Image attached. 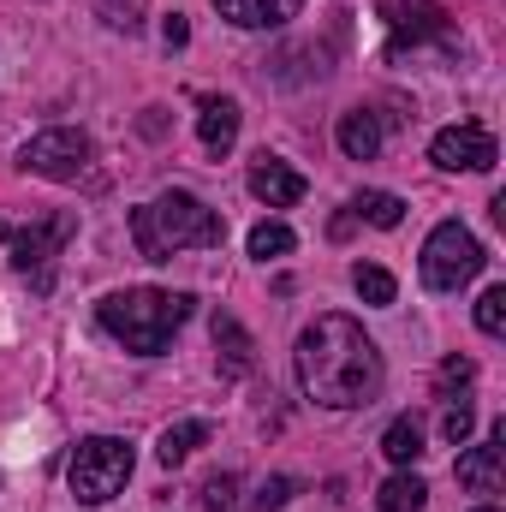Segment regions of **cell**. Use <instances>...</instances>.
Masks as SVG:
<instances>
[{
  "label": "cell",
  "instance_id": "cell-1",
  "mask_svg": "<svg viewBox=\"0 0 506 512\" xmlns=\"http://www.w3.org/2000/svg\"><path fill=\"white\" fill-rule=\"evenodd\" d=\"M292 364H298V387H304L316 405H328V411H358V405H370L381 393V382H387L376 340H370L352 316H340V310L316 316V322L298 334Z\"/></svg>",
  "mask_w": 506,
  "mask_h": 512
},
{
  "label": "cell",
  "instance_id": "cell-2",
  "mask_svg": "<svg viewBox=\"0 0 506 512\" xmlns=\"http://www.w3.org/2000/svg\"><path fill=\"white\" fill-rule=\"evenodd\" d=\"M221 239H227V221L191 191H161L143 209H131V245L143 262H173L179 251H215Z\"/></svg>",
  "mask_w": 506,
  "mask_h": 512
},
{
  "label": "cell",
  "instance_id": "cell-3",
  "mask_svg": "<svg viewBox=\"0 0 506 512\" xmlns=\"http://www.w3.org/2000/svg\"><path fill=\"white\" fill-rule=\"evenodd\" d=\"M191 310H197V298H191V292L126 286V292H108V298L96 304V322H102V334H114L126 352L155 358V352H167V346H173V334L191 322Z\"/></svg>",
  "mask_w": 506,
  "mask_h": 512
},
{
  "label": "cell",
  "instance_id": "cell-4",
  "mask_svg": "<svg viewBox=\"0 0 506 512\" xmlns=\"http://www.w3.org/2000/svg\"><path fill=\"white\" fill-rule=\"evenodd\" d=\"M131 465H137L131 441H120V435H90V441L72 447L66 483H72V495H78L84 507H108V501L131 483Z\"/></svg>",
  "mask_w": 506,
  "mask_h": 512
},
{
  "label": "cell",
  "instance_id": "cell-5",
  "mask_svg": "<svg viewBox=\"0 0 506 512\" xmlns=\"http://www.w3.org/2000/svg\"><path fill=\"white\" fill-rule=\"evenodd\" d=\"M483 245H477V233H465L459 221H441L429 239H423V286L429 292H459V286H471L477 274H483Z\"/></svg>",
  "mask_w": 506,
  "mask_h": 512
},
{
  "label": "cell",
  "instance_id": "cell-6",
  "mask_svg": "<svg viewBox=\"0 0 506 512\" xmlns=\"http://www.w3.org/2000/svg\"><path fill=\"white\" fill-rule=\"evenodd\" d=\"M18 161H24L30 173L54 179V185H78V179L90 173V161H96V143H90V131H78V126H48L24 143Z\"/></svg>",
  "mask_w": 506,
  "mask_h": 512
},
{
  "label": "cell",
  "instance_id": "cell-7",
  "mask_svg": "<svg viewBox=\"0 0 506 512\" xmlns=\"http://www.w3.org/2000/svg\"><path fill=\"white\" fill-rule=\"evenodd\" d=\"M72 233H78V215H66V209L36 215L24 233H12V268H18L24 280H36V292H48V286H54L48 262L66 251V239H72Z\"/></svg>",
  "mask_w": 506,
  "mask_h": 512
},
{
  "label": "cell",
  "instance_id": "cell-8",
  "mask_svg": "<svg viewBox=\"0 0 506 512\" xmlns=\"http://www.w3.org/2000/svg\"><path fill=\"white\" fill-rule=\"evenodd\" d=\"M376 12H381V24H387V60H399L405 48L453 36V18H447L441 0H376Z\"/></svg>",
  "mask_w": 506,
  "mask_h": 512
},
{
  "label": "cell",
  "instance_id": "cell-9",
  "mask_svg": "<svg viewBox=\"0 0 506 512\" xmlns=\"http://www.w3.org/2000/svg\"><path fill=\"white\" fill-rule=\"evenodd\" d=\"M429 161L441 173H489L495 167V131L477 126V120H459V126H441L429 143Z\"/></svg>",
  "mask_w": 506,
  "mask_h": 512
},
{
  "label": "cell",
  "instance_id": "cell-10",
  "mask_svg": "<svg viewBox=\"0 0 506 512\" xmlns=\"http://www.w3.org/2000/svg\"><path fill=\"white\" fill-rule=\"evenodd\" d=\"M459 483L471 495H501L506 483V423H495L471 453H459Z\"/></svg>",
  "mask_w": 506,
  "mask_h": 512
},
{
  "label": "cell",
  "instance_id": "cell-11",
  "mask_svg": "<svg viewBox=\"0 0 506 512\" xmlns=\"http://www.w3.org/2000/svg\"><path fill=\"white\" fill-rule=\"evenodd\" d=\"M251 191L268 203V209H292V203L304 197V173L286 167L280 155H256L251 161Z\"/></svg>",
  "mask_w": 506,
  "mask_h": 512
},
{
  "label": "cell",
  "instance_id": "cell-12",
  "mask_svg": "<svg viewBox=\"0 0 506 512\" xmlns=\"http://www.w3.org/2000/svg\"><path fill=\"white\" fill-rule=\"evenodd\" d=\"M215 352H221V358H215V364H221V382H245V376L256 370L251 334H245V322H239V316H227V310L215 316Z\"/></svg>",
  "mask_w": 506,
  "mask_h": 512
},
{
  "label": "cell",
  "instance_id": "cell-13",
  "mask_svg": "<svg viewBox=\"0 0 506 512\" xmlns=\"http://www.w3.org/2000/svg\"><path fill=\"white\" fill-rule=\"evenodd\" d=\"M197 143H203L215 161L239 143V102H233V96H203V108H197Z\"/></svg>",
  "mask_w": 506,
  "mask_h": 512
},
{
  "label": "cell",
  "instance_id": "cell-14",
  "mask_svg": "<svg viewBox=\"0 0 506 512\" xmlns=\"http://www.w3.org/2000/svg\"><path fill=\"white\" fill-rule=\"evenodd\" d=\"M298 6L304 0H215V12L239 30H280V24L298 18Z\"/></svg>",
  "mask_w": 506,
  "mask_h": 512
},
{
  "label": "cell",
  "instance_id": "cell-15",
  "mask_svg": "<svg viewBox=\"0 0 506 512\" xmlns=\"http://www.w3.org/2000/svg\"><path fill=\"white\" fill-rule=\"evenodd\" d=\"M334 137H340V149H346L352 161H376L381 155V114L376 108H346Z\"/></svg>",
  "mask_w": 506,
  "mask_h": 512
},
{
  "label": "cell",
  "instance_id": "cell-16",
  "mask_svg": "<svg viewBox=\"0 0 506 512\" xmlns=\"http://www.w3.org/2000/svg\"><path fill=\"white\" fill-rule=\"evenodd\" d=\"M203 441H209V423H203V417H185V423L161 429V447H155V459H161V465L173 471V465H185V459H191V453H197Z\"/></svg>",
  "mask_w": 506,
  "mask_h": 512
},
{
  "label": "cell",
  "instance_id": "cell-17",
  "mask_svg": "<svg viewBox=\"0 0 506 512\" xmlns=\"http://www.w3.org/2000/svg\"><path fill=\"white\" fill-rule=\"evenodd\" d=\"M381 453H387L399 471H411V465H417V453H423V423H417V417H393V423H387V435H381Z\"/></svg>",
  "mask_w": 506,
  "mask_h": 512
},
{
  "label": "cell",
  "instance_id": "cell-18",
  "mask_svg": "<svg viewBox=\"0 0 506 512\" xmlns=\"http://www.w3.org/2000/svg\"><path fill=\"white\" fill-rule=\"evenodd\" d=\"M352 221H370V227L387 233V227L405 221V203H399L393 191H358V197H352Z\"/></svg>",
  "mask_w": 506,
  "mask_h": 512
},
{
  "label": "cell",
  "instance_id": "cell-19",
  "mask_svg": "<svg viewBox=\"0 0 506 512\" xmlns=\"http://www.w3.org/2000/svg\"><path fill=\"white\" fill-rule=\"evenodd\" d=\"M423 501H429V489H423V477H411V471H399V477H387L376 495L381 512H423Z\"/></svg>",
  "mask_w": 506,
  "mask_h": 512
},
{
  "label": "cell",
  "instance_id": "cell-20",
  "mask_svg": "<svg viewBox=\"0 0 506 512\" xmlns=\"http://www.w3.org/2000/svg\"><path fill=\"white\" fill-rule=\"evenodd\" d=\"M96 18L120 36H137L149 24V0H96Z\"/></svg>",
  "mask_w": 506,
  "mask_h": 512
},
{
  "label": "cell",
  "instance_id": "cell-21",
  "mask_svg": "<svg viewBox=\"0 0 506 512\" xmlns=\"http://www.w3.org/2000/svg\"><path fill=\"white\" fill-rule=\"evenodd\" d=\"M292 245H298V239H292L286 221H262V227H251V256L256 262H274V256H286Z\"/></svg>",
  "mask_w": 506,
  "mask_h": 512
},
{
  "label": "cell",
  "instance_id": "cell-22",
  "mask_svg": "<svg viewBox=\"0 0 506 512\" xmlns=\"http://www.w3.org/2000/svg\"><path fill=\"white\" fill-rule=\"evenodd\" d=\"M352 286H358V298H364V304H393V292H399V286H393V274L376 268V262H358V268H352Z\"/></svg>",
  "mask_w": 506,
  "mask_h": 512
},
{
  "label": "cell",
  "instance_id": "cell-23",
  "mask_svg": "<svg viewBox=\"0 0 506 512\" xmlns=\"http://www.w3.org/2000/svg\"><path fill=\"white\" fill-rule=\"evenodd\" d=\"M203 507L209 512H245V501H239V477H233V471L209 477V483H203Z\"/></svg>",
  "mask_w": 506,
  "mask_h": 512
},
{
  "label": "cell",
  "instance_id": "cell-24",
  "mask_svg": "<svg viewBox=\"0 0 506 512\" xmlns=\"http://www.w3.org/2000/svg\"><path fill=\"white\" fill-rule=\"evenodd\" d=\"M477 328L495 334V340L506 334V286H489V292L477 298Z\"/></svg>",
  "mask_w": 506,
  "mask_h": 512
},
{
  "label": "cell",
  "instance_id": "cell-25",
  "mask_svg": "<svg viewBox=\"0 0 506 512\" xmlns=\"http://www.w3.org/2000/svg\"><path fill=\"white\" fill-rule=\"evenodd\" d=\"M471 423H477V411H471L465 399H447V411H441V435H447L453 447H465V441H471Z\"/></svg>",
  "mask_w": 506,
  "mask_h": 512
},
{
  "label": "cell",
  "instance_id": "cell-26",
  "mask_svg": "<svg viewBox=\"0 0 506 512\" xmlns=\"http://www.w3.org/2000/svg\"><path fill=\"white\" fill-rule=\"evenodd\" d=\"M292 495H298V483H292V477H262V489L251 495V507L256 512H274V507H286Z\"/></svg>",
  "mask_w": 506,
  "mask_h": 512
},
{
  "label": "cell",
  "instance_id": "cell-27",
  "mask_svg": "<svg viewBox=\"0 0 506 512\" xmlns=\"http://www.w3.org/2000/svg\"><path fill=\"white\" fill-rule=\"evenodd\" d=\"M471 376H477V364H471V358H441L435 387H441V393H453V387H471Z\"/></svg>",
  "mask_w": 506,
  "mask_h": 512
},
{
  "label": "cell",
  "instance_id": "cell-28",
  "mask_svg": "<svg viewBox=\"0 0 506 512\" xmlns=\"http://www.w3.org/2000/svg\"><path fill=\"white\" fill-rule=\"evenodd\" d=\"M161 42H167V48H185V42H191V24H185V18L173 12V18L161 24Z\"/></svg>",
  "mask_w": 506,
  "mask_h": 512
},
{
  "label": "cell",
  "instance_id": "cell-29",
  "mask_svg": "<svg viewBox=\"0 0 506 512\" xmlns=\"http://www.w3.org/2000/svg\"><path fill=\"white\" fill-rule=\"evenodd\" d=\"M477 512H501V507H477Z\"/></svg>",
  "mask_w": 506,
  "mask_h": 512
}]
</instances>
